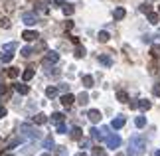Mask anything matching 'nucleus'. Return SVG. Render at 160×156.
I'll list each match as a JSON object with an SVG mask.
<instances>
[{"label": "nucleus", "mask_w": 160, "mask_h": 156, "mask_svg": "<svg viewBox=\"0 0 160 156\" xmlns=\"http://www.w3.org/2000/svg\"><path fill=\"white\" fill-rule=\"evenodd\" d=\"M22 77H24V81H30V79H32V77H34V67H32V65H30V67H28V69H26V71H24V73H22Z\"/></svg>", "instance_id": "obj_19"}, {"label": "nucleus", "mask_w": 160, "mask_h": 156, "mask_svg": "<svg viewBox=\"0 0 160 156\" xmlns=\"http://www.w3.org/2000/svg\"><path fill=\"white\" fill-rule=\"evenodd\" d=\"M73 55H75L77 59L85 58V48H83V46H79V43H77V46H75V49H73Z\"/></svg>", "instance_id": "obj_11"}, {"label": "nucleus", "mask_w": 160, "mask_h": 156, "mask_svg": "<svg viewBox=\"0 0 160 156\" xmlns=\"http://www.w3.org/2000/svg\"><path fill=\"white\" fill-rule=\"evenodd\" d=\"M32 121H34V124H46L48 121H50V117H46L44 113H38V115H34Z\"/></svg>", "instance_id": "obj_8"}, {"label": "nucleus", "mask_w": 160, "mask_h": 156, "mask_svg": "<svg viewBox=\"0 0 160 156\" xmlns=\"http://www.w3.org/2000/svg\"><path fill=\"white\" fill-rule=\"evenodd\" d=\"M61 10H63L65 16H71L73 12H75V6H73V4H63V8H61Z\"/></svg>", "instance_id": "obj_18"}, {"label": "nucleus", "mask_w": 160, "mask_h": 156, "mask_svg": "<svg viewBox=\"0 0 160 156\" xmlns=\"http://www.w3.org/2000/svg\"><path fill=\"white\" fill-rule=\"evenodd\" d=\"M91 144V140H81V148H87Z\"/></svg>", "instance_id": "obj_43"}, {"label": "nucleus", "mask_w": 160, "mask_h": 156, "mask_svg": "<svg viewBox=\"0 0 160 156\" xmlns=\"http://www.w3.org/2000/svg\"><path fill=\"white\" fill-rule=\"evenodd\" d=\"M58 89H59V91H67V89H69V85H67V83H59Z\"/></svg>", "instance_id": "obj_41"}, {"label": "nucleus", "mask_w": 160, "mask_h": 156, "mask_svg": "<svg viewBox=\"0 0 160 156\" xmlns=\"http://www.w3.org/2000/svg\"><path fill=\"white\" fill-rule=\"evenodd\" d=\"M58 93H59V89H58V87H48V89H46V97L53 99L55 95H58Z\"/></svg>", "instance_id": "obj_20"}, {"label": "nucleus", "mask_w": 160, "mask_h": 156, "mask_svg": "<svg viewBox=\"0 0 160 156\" xmlns=\"http://www.w3.org/2000/svg\"><path fill=\"white\" fill-rule=\"evenodd\" d=\"M42 156H50V154H42Z\"/></svg>", "instance_id": "obj_50"}, {"label": "nucleus", "mask_w": 160, "mask_h": 156, "mask_svg": "<svg viewBox=\"0 0 160 156\" xmlns=\"http://www.w3.org/2000/svg\"><path fill=\"white\" fill-rule=\"evenodd\" d=\"M6 75L12 77V79H16L18 75H20V71H18V67H8V69H6Z\"/></svg>", "instance_id": "obj_16"}, {"label": "nucleus", "mask_w": 160, "mask_h": 156, "mask_svg": "<svg viewBox=\"0 0 160 156\" xmlns=\"http://www.w3.org/2000/svg\"><path fill=\"white\" fill-rule=\"evenodd\" d=\"M14 87L20 95H28V91H30V85H26V83H14Z\"/></svg>", "instance_id": "obj_9"}, {"label": "nucleus", "mask_w": 160, "mask_h": 156, "mask_svg": "<svg viewBox=\"0 0 160 156\" xmlns=\"http://www.w3.org/2000/svg\"><path fill=\"white\" fill-rule=\"evenodd\" d=\"M4 115H6V109L2 107V105H0V117H4Z\"/></svg>", "instance_id": "obj_45"}, {"label": "nucleus", "mask_w": 160, "mask_h": 156, "mask_svg": "<svg viewBox=\"0 0 160 156\" xmlns=\"http://www.w3.org/2000/svg\"><path fill=\"white\" fill-rule=\"evenodd\" d=\"M87 118H89L91 123H99V121H101V113H99L97 109H91L89 113H87Z\"/></svg>", "instance_id": "obj_7"}, {"label": "nucleus", "mask_w": 160, "mask_h": 156, "mask_svg": "<svg viewBox=\"0 0 160 156\" xmlns=\"http://www.w3.org/2000/svg\"><path fill=\"white\" fill-rule=\"evenodd\" d=\"M91 138H93V140H101L103 138V133H101L99 128H91Z\"/></svg>", "instance_id": "obj_24"}, {"label": "nucleus", "mask_w": 160, "mask_h": 156, "mask_svg": "<svg viewBox=\"0 0 160 156\" xmlns=\"http://www.w3.org/2000/svg\"><path fill=\"white\" fill-rule=\"evenodd\" d=\"M99 61H101L103 65H107V67H111V65H113V59H111L109 55H99Z\"/></svg>", "instance_id": "obj_25"}, {"label": "nucleus", "mask_w": 160, "mask_h": 156, "mask_svg": "<svg viewBox=\"0 0 160 156\" xmlns=\"http://www.w3.org/2000/svg\"><path fill=\"white\" fill-rule=\"evenodd\" d=\"M12 55H14V53H8V52H6V53L2 55V61H6V63H8V61L12 59Z\"/></svg>", "instance_id": "obj_40"}, {"label": "nucleus", "mask_w": 160, "mask_h": 156, "mask_svg": "<svg viewBox=\"0 0 160 156\" xmlns=\"http://www.w3.org/2000/svg\"><path fill=\"white\" fill-rule=\"evenodd\" d=\"M109 38H111V36H109V32H99V42H103V43H105V42H109Z\"/></svg>", "instance_id": "obj_33"}, {"label": "nucleus", "mask_w": 160, "mask_h": 156, "mask_svg": "<svg viewBox=\"0 0 160 156\" xmlns=\"http://www.w3.org/2000/svg\"><path fill=\"white\" fill-rule=\"evenodd\" d=\"M150 10H152V8H150V4H148V2H144V4H140V6H138V12H144V14H148Z\"/></svg>", "instance_id": "obj_30"}, {"label": "nucleus", "mask_w": 160, "mask_h": 156, "mask_svg": "<svg viewBox=\"0 0 160 156\" xmlns=\"http://www.w3.org/2000/svg\"><path fill=\"white\" fill-rule=\"evenodd\" d=\"M22 38L26 40V42H34V40H38V38H40V34H38V32H34V30H26V32L22 34Z\"/></svg>", "instance_id": "obj_6"}, {"label": "nucleus", "mask_w": 160, "mask_h": 156, "mask_svg": "<svg viewBox=\"0 0 160 156\" xmlns=\"http://www.w3.org/2000/svg\"><path fill=\"white\" fill-rule=\"evenodd\" d=\"M150 53H152V58L160 59V46H158V43H154V46L150 48Z\"/></svg>", "instance_id": "obj_27"}, {"label": "nucleus", "mask_w": 160, "mask_h": 156, "mask_svg": "<svg viewBox=\"0 0 160 156\" xmlns=\"http://www.w3.org/2000/svg\"><path fill=\"white\" fill-rule=\"evenodd\" d=\"M127 16V12H125V8H117L115 12H113V18L115 20H122V18Z\"/></svg>", "instance_id": "obj_15"}, {"label": "nucleus", "mask_w": 160, "mask_h": 156, "mask_svg": "<svg viewBox=\"0 0 160 156\" xmlns=\"http://www.w3.org/2000/svg\"><path fill=\"white\" fill-rule=\"evenodd\" d=\"M81 81H83V85H85V87H93V83H95L91 75H83V77H81Z\"/></svg>", "instance_id": "obj_26"}, {"label": "nucleus", "mask_w": 160, "mask_h": 156, "mask_svg": "<svg viewBox=\"0 0 160 156\" xmlns=\"http://www.w3.org/2000/svg\"><path fill=\"white\" fill-rule=\"evenodd\" d=\"M0 26H2V28H10V20H8V18H2V20H0Z\"/></svg>", "instance_id": "obj_36"}, {"label": "nucleus", "mask_w": 160, "mask_h": 156, "mask_svg": "<svg viewBox=\"0 0 160 156\" xmlns=\"http://www.w3.org/2000/svg\"><path fill=\"white\" fill-rule=\"evenodd\" d=\"M16 48H18L16 43H14V42H10V43H4V48H2V49H4V52H8V53H14V52H16Z\"/></svg>", "instance_id": "obj_23"}, {"label": "nucleus", "mask_w": 160, "mask_h": 156, "mask_svg": "<svg viewBox=\"0 0 160 156\" xmlns=\"http://www.w3.org/2000/svg\"><path fill=\"white\" fill-rule=\"evenodd\" d=\"M22 22L26 26H34V24H38V16L34 12H26V14H22Z\"/></svg>", "instance_id": "obj_5"}, {"label": "nucleus", "mask_w": 160, "mask_h": 156, "mask_svg": "<svg viewBox=\"0 0 160 156\" xmlns=\"http://www.w3.org/2000/svg\"><path fill=\"white\" fill-rule=\"evenodd\" d=\"M71 138L73 140H81V128H79V127H75L71 130Z\"/></svg>", "instance_id": "obj_28"}, {"label": "nucleus", "mask_w": 160, "mask_h": 156, "mask_svg": "<svg viewBox=\"0 0 160 156\" xmlns=\"http://www.w3.org/2000/svg\"><path fill=\"white\" fill-rule=\"evenodd\" d=\"M75 156H87V154H85V152H79V154H75Z\"/></svg>", "instance_id": "obj_48"}, {"label": "nucleus", "mask_w": 160, "mask_h": 156, "mask_svg": "<svg viewBox=\"0 0 160 156\" xmlns=\"http://www.w3.org/2000/svg\"><path fill=\"white\" fill-rule=\"evenodd\" d=\"M59 61V53L58 52H46L44 53V65H52V63H58Z\"/></svg>", "instance_id": "obj_4"}, {"label": "nucleus", "mask_w": 160, "mask_h": 156, "mask_svg": "<svg viewBox=\"0 0 160 156\" xmlns=\"http://www.w3.org/2000/svg\"><path fill=\"white\" fill-rule=\"evenodd\" d=\"M152 93H154L156 97H160V83H156L154 87H152Z\"/></svg>", "instance_id": "obj_39"}, {"label": "nucleus", "mask_w": 160, "mask_h": 156, "mask_svg": "<svg viewBox=\"0 0 160 156\" xmlns=\"http://www.w3.org/2000/svg\"><path fill=\"white\" fill-rule=\"evenodd\" d=\"M134 124H137L138 128H142V127H146V118L144 117H137L134 118Z\"/></svg>", "instance_id": "obj_29"}, {"label": "nucleus", "mask_w": 160, "mask_h": 156, "mask_svg": "<svg viewBox=\"0 0 160 156\" xmlns=\"http://www.w3.org/2000/svg\"><path fill=\"white\" fill-rule=\"evenodd\" d=\"M117 97H119V101H127V93L125 91H119V93H117Z\"/></svg>", "instance_id": "obj_38"}, {"label": "nucleus", "mask_w": 160, "mask_h": 156, "mask_svg": "<svg viewBox=\"0 0 160 156\" xmlns=\"http://www.w3.org/2000/svg\"><path fill=\"white\" fill-rule=\"evenodd\" d=\"M44 148L46 150H52L53 148V136H46L44 138Z\"/></svg>", "instance_id": "obj_22"}, {"label": "nucleus", "mask_w": 160, "mask_h": 156, "mask_svg": "<svg viewBox=\"0 0 160 156\" xmlns=\"http://www.w3.org/2000/svg\"><path fill=\"white\" fill-rule=\"evenodd\" d=\"M4 93H6V87H2V85H0V95H4Z\"/></svg>", "instance_id": "obj_46"}, {"label": "nucleus", "mask_w": 160, "mask_h": 156, "mask_svg": "<svg viewBox=\"0 0 160 156\" xmlns=\"http://www.w3.org/2000/svg\"><path fill=\"white\" fill-rule=\"evenodd\" d=\"M20 130H22V134H26V136H30V138H40V133H38V128H34V127H30V124H22L20 127Z\"/></svg>", "instance_id": "obj_3"}, {"label": "nucleus", "mask_w": 160, "mask_h": 156, "mask_svg": "<svg viewBox=\"0 0 160 156\" xmlns=\"http://www.w3.org/2000/svg\"><path fill=\"white\" fill-rule=\"evenodd\" d=\"M158 12H160V8H158Z\"/></svg>", "instance_id": "obj_51"}, {"label": "nucleus", "mask_w": 160, "mask_h": 156, "mask_svg": "<svg viewBox=\"0 0 160 156\" xmlns=\"http://www.w3.org/2000/svg\"><path fill=\"white\" fill-rule=\"evenodd\" d=\"M142 40H144L146 43H150V42H152V38H150V36H142Z\"/></svg>", "instance_id": "obj_44"}, {"label": "nucleus", "mask_w": 160, "mask_h": 156, "mask_svg": "<svg viewBox=\"0 0 160 156\" xmlns=\"http://www.w3.org/2000/svg\"><path fill=\"white\" fill-rule=\"evenodd\" d=\"M22 154L32 156V154H34V146H24V148H22Z\"/></svg>", "instance_id": "obj_34"}, {"label": "nucleus", "mask_w": 160, "mask_h": 156, "mask_svg": "<svg viewBox=\"0 0 160 156\" xmlns=\"http://www.w3.org/2000/svg\"><path fill=\"white\" fill-rule=\"evenodd\" d=\"M61 103L65 105V107H69V105L73 103V95H69V93H65V95H61V99H59Z\"/></svg>", "instance_id": "obj_14"}, {"label": "nucleus", "mask_w": 160, "mask_h": 156, "mask_svg": "<svg viewBox=\"0 0 160 156\" xmlns=\"http://www.w3.org/2000/svg\"><path fill=\"white\" fill-rule=\"evenodd\" d=\"M111 127H113V128H122V127H125V117H117V118H113Z\"/></svg>", "instance_id": "obj_10"}, {"label": "nucleus", "mask_w": 160, "mask_h": 156, "mask_svg": "<svg viewBox=\"0 0 160 156\" xmlns=\"http://www.w3.org/2000/svg\"><path fill=\"white\" fill-rule=\"evenodd\" d=\"M91 156H107V152L103 150V148H95V150H93V154H91Z\"/></svg>", "instance_id": "obj_35"}, {"label": "nucleus", "mask_w": 160, "mask_h": 156, "mask_svg": "<svg viewBox=\"0 0 160 156\" xmlns=\"http://www.w3.org/2000/svg\"><path fill=\"white\" fill-rule=\"evenodd\" d=\"M0 59H2V58H0Z\"/></svg>", "instance_id": "obj_52"}, {"label": "nucleus", "mask_w": 160, "mask_h": 156, "mask_svg": "<svg viewBox=\"0 0 160 156\" xmlns=\"http://www.w3.org/2000/svg\"><path fill=\"white\" fill-rule=\"evenodd\" d=\"M121 146V136L117 133H111L107 134V148H111V150H115V148Z\"/></svg>", "instance_id": "obj_2"}, {"label": "nucleus", "mask_w": 160, "mask_h": 156, "mask_svg": "<svg viewBox=\"0 0 160 156\" xmlns=\"http://www.w3.org/2000/svg\"><path fill=\"white\" fill-rule=\"evenodd\" d=\"M0 142H2V140H0Z\"/></svg>", "instance_id": "obj_53"}, {"label": "nucleus", "mask_w": 160, "mask_h": 156, "mask_svg": "<svg viewBox=\"0 0 160 156\" xmlns=\"http://www.w3.org/2000/svg\"><path fill=\"white\" fill-rule=\"evenodd\" d=\"M32 53H34V49L30 48V46H26V48H22V55H24V58H30V55H32Z\"/></svg>", "instance_id": "obj_32"}, {"label": "nucleus", "mask_w": 160, "mask_h": 156, "mask_svg": "<svg viewBox=\"0 0 160 156\" xmlns=\"http://www.w3.org/2000/svg\"><path fill=\"white\" fill-rule=\"evenodd\" d=\"M154 156H160V150H156V152H154Z\"/></svg>", "instance_id": "obj_49"}, {"label": "nucleus", "mask_w": 160, "mask_h": 156, "mask_svg": "<svg viewBox=\"0 0 160 156\" xmlns=\"http://www.w3.org/2000/svg\"><path fill=\"white\" fill-rule=\"evenodd\" d=\"M18 142H20V138H10V140H8V144H10V148H12V146H16Z\"/></svg>", "instance_id": "obj_42"}, {"label": "nucleus", "mask_w": 160, "mask_h": 156, "mask_svg": "<svg viewBox=\"0 0 160 156\" xmlns=\"http://www.w3.org/2000/svg\"><path fill=\"white\" fill-rule=\"evenodd\" d=\"M77 103L81 105V107H85V105L89 103V95H87V93H79V95H77Z\"/></svg>", "instance_id": "obj_12"}, {"label": "nucleus", "mask_w": 160, "mask_h": 156, "mask_svg": "<svg viewBox=\"0 0 160 156\" xmlns=\"http://www.w3.org/2000/svg\"><path fill=\"white\" fill-rule=\"evenodd\" d=\"M36 6H38V10H40V12H44V14H48V4H46V0H44V2L40 0V2L36 4Z\"/></svg>", "instance_id": "obj_31"}, {"label": "nucleus", "mask_w": 160, "mask_h": 156, "mask_svg": "<svg viewBox=\"0 0 160 156\" xmlns=\"http://www.w3.org/2000/svg\"><path fill=\"white\" fill-rule=\"evenodd\" d=\"M58 133H59V134L67 133V128H65V124H63V123H59V124H58Z\"/></svg>", "instance_id": "obj_37"}, {"label": "nucleus", "mask_w": 160, "mask_h": 156, "mask_svg": "<svg viewBox=\"0 0 160 156\" xmlns=\"http://www.w3.org/2000/svg\"><path fill=\"white\" fill-rule=\"evenodd\" d=\"M50 118H52V121H53L55 124H59V123H63V118H65V115H63V113H58V111H55V113H53V115H52Z\"/></svg>", "instance_id": "obj_13"}, {"label": "nucleus", "mask_w": 160, "mask_h": 156, "mask_svg": "<svg viewBox=\"0 0 160 156\" xmlns=\"http://www.w3.org/2000/svg\"><path fill=\"white\" fill-rule=\"evenodd\" d=\"M55 4H59V6H63V0H55Z\"/></svg>", "instance_id": "obj_47"}, {"label": "nucleus", "mask_w": 160, "mask_h": 156, "mask_svg": "<svg viewBox=\"0 0 160 156\" xmlns=\"http://www.w3.org/2000/svg\"><path fill=\"white\" fill-rule=\"evenodd\" d=\"M152 107V103L150 101H146V99H140L138 101V109H142V111H148Z\"/></svg>", "instance_id": "obj_21"}, {"label": "nucleus", "mask_w": 160, "mask_h": 156, "mask_svg": "<svg viewBox=\"0 0 160 156\" xmlns=\"http://www.w3.org/2000/svg\"><path fill=\"white\" fill-rule=\"evenodd\" d=\"M146 150V142L142 136H138V134H132L131 136V140H128V150L127 154L128 156H142Z\"/></svg>", "instance_id": "obj_1"}, {"label": "nucleus", "mask_w": 160, "mask_h": 156, "mask_svg": "<svg viewBox=\"0 0 160 156\" xmlns=\"http://www.w3.org/2000/svg\"><path fill=\"white\" fill-rule=\"evenodd\" d=\"M146 16H148V22H150V24H158V22H160V16L156 14V12H152V10H150Z\"/></svg>", "instance_id": "obj_17"}]
</instances>
